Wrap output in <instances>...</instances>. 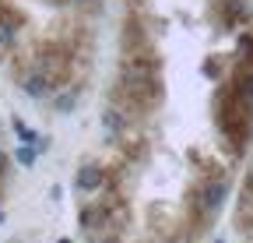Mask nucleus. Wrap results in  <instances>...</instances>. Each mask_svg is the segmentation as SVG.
<instances>
[{
	"label": "nucleus",
	"mask_w": 253,
	"mask_h": 243,
	"mask_svg": "<svg viewBox=\"0 0 253 243\" xmlns=\"http://www.w3.org/2000/svg\"><path fill=\"white\" fill-rule=\"evenodd\" d=\"M18 85H21V92H25L28 99H49V96H56L53 78H49L46 71H39L36 64H28L25 71H18Z\"/></svg>",
	"instance_id": "1"
},
{
	"label": "nucleus",
	"mask_w": 253,
	"mask_h": 243,
	"mask_svg": "<svg viewBox=\"0 0 253 243\" xmlns=\"http://www.w3.org/2000/svg\"><path fill=\"white\" fill-rule=\"evenodd\" d=\"M225 197H229V180H208V184H201V194H197L204 211H218Z\"/></svg>",
	"instance_id": "2"
},
{
	"label": "nucleus",
	"mask_w": 253,
	"mask_h": 243,
	"mask_svg": "<svg viewBox=\"0 0 253 243\" xmlns=\"http://www.w3.org/2000/svg\"><path fill=\"white\" fill-rule=\"evenodd\" d=\"M21 25H25V14L11 11L7 4H0V49H4V46H11V43L18 39Z\"/></svg>",
	"instance_id": "3"
},
{
	"label": "nucleus",
	"mask_w": 253,
	"mask_h": 243,
	"mask_svg": "<svg viewBox=\"0 0 253 243\" xmlns=\"http://www.w3.org/2000/svg\"><path fill=\"white\" fill-rule=\"evenodd\" d=\"M102 180H106V173H102V166H95V162H84L78 169V187L81 191H99Z\"/></svg>",
	"instance_id": "4"
},
{
	"label": "nucleus",
	"mask_w": 253,
	"mask_h": 243,
	"mask_svg": "<svg viewBox=\"0 0 253 243\" xmlns=\"http://www.w3.org/2000/svg\"><path fill=\"white\" fill-rule=\"evenodd\" d=\"M74 106H78V88H63V92L53 96V109L56 113H71Z\"/></svg>",
	"instance_id": "5"
},
{
	"label": "nucleus",
	"mask_w": 253,
	"mask_h": 243,
	"mask_svg": "<svg viewBox=\"0 0 253 243\" xmlns=\"http://www.w3.org/2000/svg\"><path fill=\"white\" fill-rule=\"evenodd\" d=\"M102 219H106V208H84L81 211V226H88V229H95Z\"/></svg>",
	"instance_id": "6"
},
{
	"label": "nucleus",
	"mask_w": 253,
	"mask_h": 243,
	"mask_svg": "<svg viewBox=\"0 0 253 243\" xmlns=\"http://www.w3.org/2000/svg\"><path fill=\"white\" fill-rule=\"evenodd\" d=\"M36 155H39V151H36V145H25V141H21V148H18V162H21L25 169H32V166H36Z\"/></svg>",
	"instance_id": "7"
},
{
	"label": "nucleus",
	"mask_w": 253,
	"mask_h": 243,
	"mask_svg": "<svg viewBox=\"0 0 253 243\" xmlns=\"http://www.w3.org/2000/svg\"><path fill=\"white\" fill-rule=\"evenodd\" d=\"M7 169H11V162H7V155H4V148H0V180L7 176Z\"/></svg>",
	"instance_id": "8"
},
{
	"label": "nucleus",
	"mask_w": 253,
	"mask_h": 243,
	"mask_svg": "<svg viewBox=\"0 0 253 243\" xmlns=\"http://www.w3.org/2000/svg\"><path fill=\"white\" fill-rule=\"evenodd\" d=\"M246 191H250V194H253V166H250V169H246Z\"/></svg>",
	"instance_id": "9"
},
{
	"label": "nucleus",
	"mask_w": 253,
	"mask_h": 243,
	"mask_svg": "<svg viewBox=\"0 0 253 243\" xmlns=\"http://www.w3.org/2000/svg\"><path fill=\"white\" fill-rule=\"evenodd\" d=\"M60 243H71V240H60Z\"/></svg>",
	"instance_id": "10"
},
{
	"label": "nucleus",
	"mask_w": 253,
	"mask_h": 243,
	"mask_svg": "<svg viewBox=\"0 0 253 243\" xmlns=\"http://www.w3.org/2000/svg\"><path fill=\"white\" fill-rule=\"evenodd\" d=\"M218 243H221V240H218Z\"/></svg>",
	"instance_id": "11"
}]
</instances>
